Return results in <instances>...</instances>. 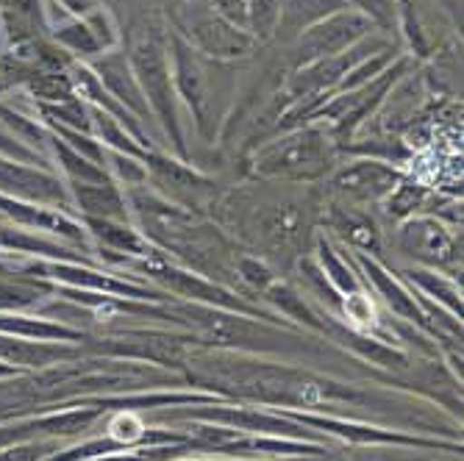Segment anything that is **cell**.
Segmentation results:
<instances>
[{"mask_svg":"<svg viewBox=\"0 0 464 461\" xmlns=\"http://www.w3.org/2000/svg\"><path fill=\"white\" fill-rule=\"evenodd\" d=\"M131 70L137 75V83L145 95L150 114L181 145L176 101H173L176 98L173 95V72H170V62H167V45H164L161 34H156V28H148V34H142L137 39L134 53H131Z\"/></svg>","mask_w":464,"mask_h":461,"instance_id":"1","label":"cell"},{"mask_svg":"<svg viewBox=\"0 0 464 461\" xmlns=\"http://www.w3.org/2000/svg\"><path fill=\"white\" fill-rule=\"evenodd\" d=\"M331 145L320 131H295L256 156V170L262 176H286V178H314L328 170Z\"/></svg>","mask_w":464,"mask_h":461,"instance_id":"2","label":"cell"},{"mask_svg":"<svg viewBox=\"0 0 464 461\" xmlns=\"http://www.w3.org/2000/svg\"><path fill=\"white\" fill-rule=\"evenodd\" d=\"M179 25L189 36V45L195 51L208 53L215 59H237L253 48V36L231 25L228 20H223L206 0L184 9V14L179 17Z\"/></svg>","mask_w":464,"mask_h":461,"instance_id":"3","label":"cell"},{"mask_svg":"<svg viewBox=\"0 0 464 461\" xmlns=\"http://www.w3.org/2000/svg\"><path fill=\"white\" fill-rule=\"evenodd\" d=\"M372 28H375V23L356 9L334 12L298 36V62L312 64L317 59L343 53V51L353 48L359 39H364Z\"/></svg>","mask_w":464,"mask_h":461,"instance_id":"4","label":"cell"},{"mask_svg":"<svg viewBox=\"0 0 464 461\" xmlns=\"http://www.w3.org/2000/svg\"><path fill=\"white\" fill-rule=\"evenodd\" d=\"M98 81L106 83L109 95L125 109L134 111L137 117H150V109L145 103V95L137 83V75L131 70V62L125 59V53H111L103 56V62H98Z\"/></svg>","mask_w":464,"mask_h":461,"instance_id":"5","label":"cell"},{"mask_svg":"<svg viewBox=\"0 0 464 461\" xmlns=\"http://www.w3.org/2000/svg\"><path fill=\"white\" fill-rule=\"evenodd\" d=\"M392 184H395V173L390 170V167L378 164V161L351 164V167H345V170L336 173V178H334L336 192L356 197V200H372L378 195L390 192Z\"/></svg>","mask_w":464,"mask_h":461,"instance_id":"6","label":"cell"},{"mask_svg":"<svg viewBox=\"0 0 464 461\" xmlns=\"http://www.w3.org/2000/svg\"><path fill=\"white\" fill-rule=\"evenodd\" d=\"M348 9L343 0H276V12H278V31L301 36L306 28L314 23L325 20L334 12Z\"/></svg>","mask_w":464,"mask_h":461,"instance_id":"7","label":"cell"},{"mask_svg":"<svg viewBox=\"0 0 464 461\" xmlns=\"http://www.w3.org/2000/svg\"><path fill=\"white\" fill-rule=\"evenodd\" d=\"M345 6L362 12L364 17H370L375 25H392L398 12H395V0H343Z\"/></svg>","mask_w":464,"mask_h":461,"instance_id":"8","label":"cell"},{"mask_svg":"<svg viewBox=\"0 0 464 461\" xmlns=\"http://www.w3.org/2000/svg\"><path fill=\"white\" fill-rule=\"evenodd\" d=\"M223 20H228L231 25L247 31V17H250V6L253 0H206Z\"/></svg>","mask_w":464,"mask_h":461,"instance_id":"9","label":"cell"},{"mask_svg":"<svg viewBox=\"0 0 464 461\" xmlns=\"http://www.w3.org/2000/svg\"><path fill=\"white\" fill-rule=\"evenodd\" d=\"M111 434L117 439H122V442H134V439L142 437V423L137 420V417H131V414H122V417H117V420L111 423Z\"/></svg>","mask_w":464,"mask_h":461,"instance_id":"10","label":"cell"},{"mask_svg":"<svg viewBox=\"0 0 464 461\" xmlns=\"http://www.w3.org/2000/svg\"><path fill=\"white\" fill-rule=\"evenodd\" d=\"M62 4L75 12V14H87V12H95L98 9V0H62Z\"/></svg>","mask_w":464,"mask_h":461,"instance_id":"11","label":"cell"}]
</instances>
